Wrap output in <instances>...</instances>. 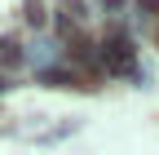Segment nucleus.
<instances>
[{
  "mask_svg": "<svg viewBox=\"0 0 159 155\" xmlns=\"http://www.w3.org/2000/svg\"><path fill=\"white\" fill-rule=\"evenodd\" d=\"M102 58H106V67L115 71V75H124V71H133V62H137V53H133V45L124 40V35H106V45H102Z\"/></svg>",
  "mask_w": 159,
  "mask_h": 155,
  "instance_id": "obj_1",
  "label": "nucleus"
},
{
  "mask_svg": "<svg viewBox=\"0 0 159 155\" xmlns=\"http://www.w3.org/2000/svg\"><path fill=\"white\" fill-rule=\"evenodd\" d=\"M27 22H31V27L44 22V5H40V0H27Z\"/></svg>",
  "mask_w": 159,
  "mask_h": 155,
  "instance_id": "obj_2",
  "label": "nucleus"
},
{
  "mask_svg": "<svg viewBox=\"0 0 159 155\" xmlns=\"http://www.w3.org/2000/svg\"><path fill=\"white\" fill-rule=\"evenodd\" d=\"M155 45H159V27H155Z\"/></svg>",
  "mask_w": 159,
  "mask_h": 155,
  "instance_id": "obj_3",
  "label": "nucleus"
}]
</instances>
